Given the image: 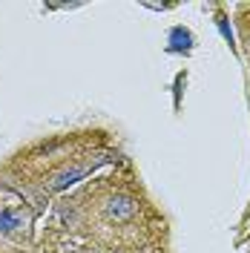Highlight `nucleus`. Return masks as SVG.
<instances>
[{
    "label": "nucleus",
    "mask_w": 250,
    "mask_h": 253,
    "mask_svg": "<svg viewBox=\"0 0 250 253\" xmlns=\"http://www.w3.org/2000/svg\"><path fill=\"white\" fill-rule=\"evenodd\" d=\"M81 175H83V170H69V173H63L55 178V184H52V190H63V187H69L72 181H78Z\"/></svg>",
    "instance_id": "3"
},
{
    "label": "nucleus",
    "mask_w": 250,
    "mask_h": 253,
    "mask_svg": "<svg viewBox=\"0 0 250 253\" xmlns=\"http://www.w3.org/2000/svg\"><path fill=\"white\" fill-rule=\"evenodd\" d=\"M132 213V205L126 202V199H115L110 205V216H115V219H124V216H129Z\"/></svg>",
    "instance_id": "2"
},
{
    "label": "nucleus",
    "mask_w": 250,
    "mask_h": 253,
    "mask_svg": "<svg viewBox=\"0 0 250 253\" xmlns=\"http://www.w3.org/2000/svg\"><path fill=\"white\" fill-rule=\"evenodd\" d=\"M15 227H20V219L9 210H0V233H12Z\"/></svg>",
    "instance_id": "1"
}]
</instances>
